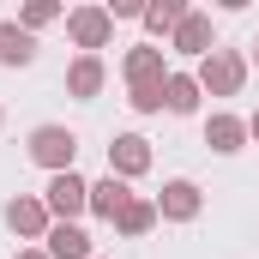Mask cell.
<instances>
[{
	"label": "cell",
	"instance_id": "obj_16",
	"mask_svg": "<svg viewBox=\"0 0 259 259\" xmlns=\"http://www.w3.org/2000/svg\"><path fill=\"white\" fill-rule=\"evenodd\" d=\"M187 12H193V6H181V0H151V6H145V30H157V36H175Z\"/></svg>",
	"mask_w": 259,
	"mask_h": 259
},
{
	"label": "cell",
	"instance_id": "obj_22",
	"mask_svg": "<svg viewBox=\"0 0 259 259\" xmlns=\"http://www.w3.org/2000/svg\"><path fill=\"white\" fill-rule=\"evenodd\" d=\"M253 61H259V42H253Z\"/></svg>",
	"mask_w": 259,
	"mask_h": 259
},
{
	"label": "cell",
	"instance_id": "obj_8",
	"mask_svg": "<svg viewBox=\"0 0 259 259\" xmlns=\"http://www.w3.org/2000/svg\"><path fill=\"white\" fill-rule=\"evenodd\" d=\"M199 211H205V193H199L193 181H163V193H157V217H169V223H193Z\"/></svg>",
	"mask_w": 259,
	"mask_h": 259
},
{
	"label": "cell",
	"instance_id": "obj_11",
	"mask_svg": "<svg viewBox=\"0 0 259 259\" xmlns=\"http://www.w3.org/2000/svg\"><path fill=\"white\" fill-rule=\"evenodd\" d=\"M205 145H211L217 157H235V151L247 145V121H241V115H211V121H205Z\"/></svg>",
	"mask_w": 259,
	"mask_h": 259
},
{
	"label": "cell",
	"instance_id": "obj_17",
	"mask_svg": "<svg viewBox=\"0 0 259 259\" xmlns=\"http://www.w3.org/2000/svg\"><path fill=\"white\" fill-rule=\"evenodd\" d=\"M151 223H157V199H139V193H133V205L115 217V229H121V235H145Z\"/></svg>",
	"mask_w": 259,
	"mask_h": 259
},
{
	"label": "cell",
	"instance_id": "obj_23",
	"mask_svg": "<svg viewBox=\"0 0 259 259\" xmlns=\"http://www.w3.org/2000/svg\"><path fill=\"white\" fill-rule=\"evenodd\" d=\"M0 127H6V115H0Z\"/></svg>",
	"mask_w": 259,
	"mask_h": 259
},
{
	"label": "cell",
	"instance_id": "obj_10",
	"mask_svg": "<svg viewBox=\"0 0 259 259\" xmlns=\"http://www.w3.org/2000/svg\"><path fill=\"white\" fill-rule=\"evenodd\" d=\"M103 78H109V66H103V55H78V61L66 66V91H72L78 103H91V97L103 91Z\"/></svg>",
	"mask_w": 259,
	"mask_h": 259
},
{
	"label": "cell",
	"instance_id": "obj_18",
	"mask_svg": "<svg viewBox=\"0 0 259 259\" xmlns=\"http://www.w3.org/2000/svg\"><path fill=\"white\" fill-rule=\"evenodd\" d=\"M55 18H61V6H55V0H30V6H24V12H18V24H24V30H30V36H36V30H42V24H55Z\"/></svg>",
	"mask_w": 259,
	"mask_h": 259
},
{
	"label": "cell",
	"instance_id": "obj_14",
	"mask_svg": "<svg viewBox=\"0 0 259 259\" xmlns=\"http://www.w3.org/2000/svg\"><path fill=\"white\" fill-rule=\"evenodd\" d=\"M0 61H6V66H30V61H36V36H30L18 18L0 24Z\"/></svg>",
	"mask_w": 259,
	"mask_h": 259
},
{
	"label": "cell",
	"instance_id": "obj_13",
	"mask_svg": "<svg viewBox=\"0 0 259 259\" xmlns=\"http://www.w3.org/2000/svg\"><path fill=\"white\" fill-rule=\"evenodd\" d=\"M49 259H97V253H91V235L78 223H55L49 229Z\"/></svg>",
	"mask_w": 259,
	"mask_h": 259
},
{
	"label": "cell",
	"instance_id": "obj_1",
	"mask_svg": "<svg viewBox=\"0 0 259 259\" xmlns=\"http://www.w3.org/2000/svg\"><path fill=\"white\" fill-rule=\"evenodd\" d=\"M193 78H199V91H205V97H235V91L247 84V61H241L235 49H211V55L199 61Z\"/></svg>",
	"mask_w": 259,
	"mask_h": 259
},
{
	"label": "cell",
	"instance_id": "obj_15",
	"mask_svg": "<svg viewBox=\"0 0 259 259\" xmlns=\"http://www.w3.org/2000/svg\"><path fill=\"white\" fill-rule=\"evenodd\" d=\"M199 97H205V91H199L193 72H169V84H163V109H169V115H193Z\"/></svg>",
	"mask_w": 259,
	"mask_h": 259
},
{
	"label": "cell",
	"instance_id": "obj_4",
	"mask_svg": "<svg viewBox=\"0 0 259 259\" xmlns=\"http://www.w3.org/2000/svg\"><path fill=\"white\" fill-rule=\"evenodd\" d=\"M66 36H72L84 55L109 49V36H115V18H109V6H72V12H66Z\"/></svg>",
	"mask_w": 259,
	"mask_h": 259
},
{
	"label": "cell",
	"instance_id": "obj_7",
	"mask_svg": "<svg viewBox=\"0 0 259 259\" xmlns=\"http://www.w3.org/2000/svg\"><path fill=\"white\" fill-rule=\"evenodd\" d=\"M145 169H151V139L121 133V139L109 145V175H115V181H133V175H145Z\"/></svg>",
	"mask_w": 259,
	"mask_h": 259
},
{
	"label": "cell",
	"instance_id": "obj_6",
	"mask_svg": "<svg viewBox=\"0 0 259 259\" xmlns=\"http://www.w3.org/2000/svg\"><path fill=\"white\" fill-rule=\"evenodd\" d=\"M121 72H127V91H163V84H169V72H163V49H151V42L127 49Z\"/></svg>",
	"mask_w": 259,
	"mask_h": 259
},
{
	"label": "cell",
	"instance_id": "obj_21",
	"mask_svg": "<svg viewBox=\"0 0 259 259\" xmlns=\"http://www.w3.org/2000/svg\"><path fill=\"white\" fill-rule=\"evenodd\" d=\"M247 139H259V109H253V121H247Z\"/></svg>",
	"mask_w": 259,
	"mask_h": 259
},
{
	"label": "cell",
	"instance_id": "obj_12",
	"mask_svg": "<svg viewBox=\"0 0 259 259\" xmlns=\"http://www.w3.org/2000/svg\"><path fill=\"white\" fill-rule=\"evenodd\" d=\"M127 205H133V187H127V181H115V175L91 181V211H97L103 223H115V217H121Z\"/></svg>",
	"mask_w": 259,
	"mask_h": 259
},
{
	"label": "cell",
	"instance_id": "obj_9",
	"mask_svg": "<svg viewBox=\"0 0 259 259\" xmlns=\"http://www.w3.org/2000/svg\"><path fill=\"white\" fill-rule=\"evenodd\" d=\"M169 49H175V55H199V61H205V55L217 49V30H211V18H205V12H187V18H181V30L169 36Z\"/></svg>",
	"mask_w": 259,
	"mask_h": 259
},
{
	"label": "cell",
	"instance_id": "obj_19",
	"mask_svg": "<svg viewBox=\"0 0 259 259\" xmlns=\"http://www.w3.org/2000/svg\"><path fill=\"white\" fill-rule=\"evenodd\" d=\"M127 103L139 115H157V109H163V91H127Z\"/></svg>",
	"mask_w": 259,
	"mask_h": 259
},
{
	"label": "cell",
	"instance_id": "obj_3",
	"mask_svg": "<svg viewBox=\"0 0 259 259\" xmlns=\"http://www.w3.org/2000/svg\"><path fill=\"white\" fill-rule=\"evenodd\" d=\"M42 205H49V217H55V223H72L78 211H91V181H78L72 169H66V175H49Z\"/></svg>",
	"mask_w": 259,
	"mask_h": 259
},
{
	"label": "cell",
	"instance_id": "obj_2",
	"mask_svg": "<svg viewBox=\"0 0 259 259\" xmlns=\"http://www.w3.org/2000/svg\"><path fill=\"white\" fill-rule=\"evenodd\" d=\"M72 157H78V133L72 127H55V121H49V127L30 133V163H42L49 175H66Z\"/></svg>",
	"mask_w": 259,
	"mask_h": 259
},
{
	"label": "cell",
	"instance_id": "obj_5",
	"mask_svg": "<svg viewBox=\"0 0 259 259\" xmlns=\"http://www.w3.org/2000/svg\"><path fill=\"white\" fill-rule=\"evenodd\" d=\"M6 229L18 235V241H49V229H55V217H49V205L36 193H18L6 205Z\"/></svg>",
	"mask_w": 259,
	"mask_h": 259
},
{
	"label": "cell",
	"instance_id": "obj_20",
	"mask_svg": "<svg viewBox=\"0 0 259 259\" xmlns=\"http://www.w3.org/2000/svg\"><path fill=\"white\" fill-rule=\"evenodd\" d=\"M12 259H49V247H18Z\"/></svg>",
	"mask_w": 259,
	"mask_h": 259
}]
</instances>
